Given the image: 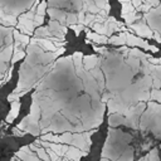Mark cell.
<instances>
[{
	"label": "cell",
	"mask_w": 161,
	"mask_h": 161,
	"mask_svg": "<svg viewBox=\"0 0 161 161\" xmlns=\"http://www.w3.org/2000/svg\"><path fill=\"white\" fill-rule=\"evenodd\" d=\"M146 108V103L143 101H141L138 104H133L128 108L126 114H121V113H111L108 117V125L111 127L114 126H127L133 130H138V123H140V117L143 113Z\"/></svg>",
	"instance_id": "obj_1"
},
{
	"label": "cell",
	"mask_w": 161,
	"mask_h": 161,
	"mask_svg": "<svg viewBox=\"0 0 161 161\" xmlns=\"http://www.w3.org/2000/svg\"><path fill=\"white\" fill-rule=\"evenodd\" d=\"M121 34L126 38V45H130V47H138V48H142L145 50H151L152 53H157L160 49L152 44H148L146 40H142L141 36H136L133 34H131L130 31L127 30H123L121 31Z\"/></svg>",
	"instance_id": "obj_2"
},
{
	"label": "cell",
	"mask_w": 161,
	"mask_h": 161,
	"mask_svg": "<svg viewBox=\"0 0 161 161\" xmlns=\"http://www.w3.org/2000/svg\"><path fill=\"white\" fill-rule=\"evenodd\" d=\"M48 30H49L50 35L57 36V38L64 40V36H65V34H67V25L60 24L58 20L50 19V20H49V25H48Z\"/></svg>",
	"instance_id": "obj_3"
},
{
	"label": "cell",
	"mask_w": 161,
	"mask_h": 161,
	"mask_svg": "<svg viewBox=\"0 0 161 161\" xmlns=\"http://www.w3.org/2000/svg\"><path fill=\"white\" fill-rule=\"evenodd\" d=\"M128 26H130V29L135 30L138 36H146V38H148V39H152L153 30H151L150 26L146 25V23L143 21V18H141V21H140V23H136V24L132 23V24H130Z\"/></svg>",
	"instance_id": "obj_4"
},
{
	"label": "cell",
	"mask_w": 161,
	"mask_h": 161,
	"mask_svg": "<svg viewBox=\"0 0 161 161\" xmlns=\"http://www.w3.org/2000/svg\"><path fill=\"white\" fill-rule=\"evenodd\" d=\"M15 158H20V160H29V161H39L40 158L38 157V155L30 148L29 145L20 147V150L15 153V156L13 157V160Z\"/></svg>",
	"instance_id": "obj_5"
},
{
	"label": "cell",
	"mask_w": 161,
	"mask_h": 161,
	"mask_svg": "<svg viewBox=\"0 0 161 161\" xmlns=\"http://www.w3.org/2000/svg\"><path fill=\"white\" fill-rule=\"evenodd\" d=\"M88 155V152H86V151H82L80 148H78V147H75V146H73V145H69L68 146V150H67V152H65V155L63 156V158H65V160H79L82 156H87Z\"/></svg>",
	"instance_id": "obj_6"
},
{
	"label": "cell",
	"mask_w": 161,
	"mask_h": 161,
	"mask_svg": "<svg viewBox=\"0 0 161 161\" xmlns=\"http://www.w3.org/2000/svg\"><path fill=\"white\" fill-rule=\"evenodd\" d=\"M47 13L48 15L50 16V19H54V20H58L60 24H64L65 25V18H67V13L64 10H60V9H57L54 6H49L47 9Z\"/></svg>",
	"instance_id": "obj_7"
},
{
	"label": "cell",
	"mask_w": 161,
	"mask_h": 161,
	"mask_svg": "<svg viewBox=\"0 0 161 161\" xmlns=\"http://www.w3.org/2000/svg\"><path fill=\"white\" fill-rule=\"evenodd\" d=\"M87 30V39H89L91 42H94L96 44H107L108 42V36L104 35V34H99V33H96V31H91L88 29Z\"/></svg>",
	"instance_id": "obj_8"
},
{
	"label": "cell",
	"mask_w": 161,
	"mask_h": 161,
	"mask_svg": "<svg viewBox=\"0 0 161 161\" xmlns=\"http://www.w3.org/2000/svg\"><path fill=\"white\" fill-rule=\"evenodd\" d=\"M10 103H11L10 112H9V114H8L6 118H5V121H6L8 123H11V122L18 117L19 111H20V106H21L19 101H13V102H10Z\"/></svg>",
	"instance_id": "obj_9"
},
{
	"label": "cell",
	"mask_w": 161,
	"mask_h": 161,
	"mask_svg": "<svg viewBox=\"0 0 161 161\" xmlns=\"http://www.w3.org/2000/svg\"><path fill=\"white\" fill-rule=\"evenodd\" d=\"M101 60V58H98L97 55H83V59H82V63H83V67L86 70H89L91 68H93L98 62Z\"/></svg>",
	"instance_id": "obj_10"
},
{
	"label": "cell",
	"mask_w": 161,
	"mask_h": 161,
	"mask_svg": "<svg viewBox=\"0 0 161 161\" xmlns=\"http://www.w3.org/2000/svg\"><path fill=\"white\" fill-rule=\"evenodd\" d=\"M29 146H30V148L38 155V157H39L40 160H45V161H49V160H50V158H49V155L47 153V151H45V148H44L43 146H40V145H38V143H35V142L30 143Z\"/></svg>",
	"instance_id": "obj_11"
},
{
	"label": "cell",
	"mask_w": 161,
	"mask_h": 161,
	"mask_svg": "<svg viewBox=\"0 0 161 161\" xmlns=\"http://www.w3.org/2000/svg\"><path fill=\"white\" fill-rule=\"evenodd\" d=\"M121 15H122V18H123V20H125L126 25H130V24L135 23L136 20H138V19L143 18V15L137 14V11H136V10L130 11V13H121Z\"/></svg>",
	"instance_id": "obj_12"
},
{
	"label": "cell",
	"mask_w": 161,
	"mask_h": 161,
	"mask_svg": "<svg viewBox=\"0 0 161 161\" xmlns=\"http://www.w3.org/2000/svg\"><path fill=\"white\" fill-rule=\"evenodd\" d=\"M13 38L15 42H20V43H24V44H29L30 42V38L28 34H24L21 31H19L18 29H13Z\"/></svg>",
	"instance_id": "obj_13"
},
{
	"label": "cell",
	"mask_w": 161,
	"mask_h": 161,
	"mask_svg": "<svg viewBox=\"0 0 161 161\" xmlns=\"http://www.w3.org/2000/svg\"><path fill=\"white\" fill-rule=\"evenodd\" d=\"M107 43H109L112 45H118V47L126 45V38L122 34H119V35H111V36H108V42Z\"/></svg>",
	"instance_id": "obj_14"
},
{
	"label": "cell",
	"mask_w": 161,
	"mask_h": 161,
	"mask_svg": "<svg viewBox=\"0 0 161 161\" xmlns=\"http://www.w3.org/2000/svg\"><path fill=\"white\" fill-rule=\"evenodd\" d=\"M94 23H96V14H93V13H86V16H84L82 24L84 26H89L91 28Z\"/></svg>",
	"instance_id": "obj_15"
},
{
	"label": "cell",
	"mask_w": 161,
	"mask_h": 161,
	"mask_svg": "<svg viewBox=\"0 0 161 161\" xmlns=\"http://www.w3.org/2000/svg\"><path fill=\"white\" fill-rule=\"evenodd\" d=\"M140 160H152V161H158L160 160V157H158V151H157V148H152L151 151H150V153H147L146 156H143V157H141Z\"/></svg>",
	"instance_id": "obj_16"
},
{
	"label": "cell",
	"mask_w": 161,
	"mask_h": 161,
	"mask_svg": "<svg viewBox=\"0 0 161 161\" xmlns=\"http://www.w3.org/2000/svg\"><path fill=\"white\" fill-rule=\"evenodd\" d=\"M47 8H48V3L45 0L40 1L38 5H36V9H35V14H39V15H45V11H47Z\"/></svg>",
	"instance_id": "obj_17"
},
{
	"label": "cell",
	"mask_w": 161,
	"mask_h": 161,
	"mask_svg": "<svg viewBox=\"0 0 161 161\" xmlns=\"http://www.w3.org/2000/svg\"><path fill=\"white\" fill-rule=\"evenodd\" d=\"M78 23V18H77V13H67V18H65V25H72V24H77Z\"/></svg>",
	"instance_id": "obj_18"
},
{
	"label": "cell",
	"mask_w": 161,
	"mask_h": 161,
	"mask_svg": "<svg viewBox=\"0 0 161 161\" xmlns=\"http://www.w3.org/2000/svg\"><path fill=\"white\" fill-rule=\"evenodd\" d=\"M150 99H155L158 103H161V88H152V91L150 92Z\"/></svg>",
	"instance_id": "obj_19"
},
{
	"label": "cell",
	"mask_w": 161,
	"mask_h": 161,
	"mask_svg": "<svg viewBox=\"0 0 161 161\" xmlns=\"http://www.w3.org/2000/svg\"><path fill=\"white\" fill-rule=\"evenodd\" d=\"M151 4H148V3H142L141 5H138L137 8H136V11H142V13H148L150 10H151Z\"/></svg>",
	"instance_id": "obj_20"
},
{
	"label": "cell",
	"mask_w": 161,
	"mask_h": 161,
	"mask_svg": "<svg viewBox=\"0 0 161 161\" xmlns=\"http://www.w3.org/2000/svg\"><path fill=\"white\" fill-rule=\"evenodd\" d=\"M70 29H73L74 30V33H75V35L78 36L79 34H80V31L82 30H84V25L83 24H80V23H77V24H72V25H68Z\"/></svg>",
	"instance_id": "obj_21"
},
{
	"label": "cell",
	"mask_w": 161,
	"mask_h": 161,
	"mask_svg": "<svg viewBox=\"0 0 161 161\" xmlns=\"http://www.w3.org/2000/svg\"><path fill=\"white\" fill-rule=\"evenodd\" d=\"M133 10H136V8L132 5L131 0L122 4V13H130V11H133Z\"/></svg>",
	"instance_id": "obj_22"
},
{
	"label": "cell",
	"mask_w": 161,
	"mask_h": 161,
	"mask_svg": "<svg viewBox=\"0 0 161 161\" xmlns=\"http://www.w3.org/2000/svg\"><path fill=\"white\" fill-rule=\"evenodd\" d=\"M45 151H47V153L49 155V158H50V161H57V160H60L62 157L60 156H58L50 147H45Z\"/></svg>",
	"instance_id": "obj_23"
},
{
	"label": "cell",
	"mask_w": 161,
	"mask_h": 161,
	"mask_svg": "<svg viewBox=\"0 0 161 161\" xmlns=\"http://www.w3.org/2000/svg\"><path fill=\"white\" fill-rule=\"evenodd\" d=\"M43 21H44V16H43V15H39V14H35V15H34V18H33V24H34L35 28H36V26H40V25L43 24Z\"/></svg>",
	"instance_id": "obj_24"
},
{
	"label": "cell",
	"mask_w": 161,
	"mask_h": 161,
	"mask_svg": "<svg viewBox=\"0 0 161 161\" xmlns=\"http://www.w3.org/2000/svg\"><path fill=\"white\" fill-rule=\"evenodd\" d=\"M21 97L19 96V93L18 92H13V93H10L9 96H8V101L9 102H13V101H19Z\"/></svg>",
	"instance_id": "obj_25"
},
{
	"label": "cell",
	"mask_w": 161,
	"mask_h": 161,
	"mask_svg": "<svg viewBox=\"0 0 161 161\" xmlns=\"http://www.w3.org/2000/svg\"><path fill=\"white\" fill-rule=\"evenodd\" d=\"M25 133H26L25 131L20 132V128H19V127H15V128H13V135H15V136H19V137H21V136H24Z\"/></svg>",
	"instance_id": "obj_26"
},
{
	"label": "cell",
	"mask_w": 161,
	"mask_h": 161,
	"mask_svg": "<svg viewBox=\"0 0 161 161\" xmlns=\"http://www.w3.org/2000/svg\"><path fill=\"white\" fill-rule=\"evenodd\" d=\"M152 39H155L157 43H160V44H161V35H160V33H158V31L153 30V34H152Z\"/></svg>",
	"instance_id": "obj_27"
},
{
	"label": "cell",
	"mask_w": 161,
	"mask_h": 161,
	"mask_svg": "<svg viewBox=\"0 0 161 161\" xmlns=\"http://www.w3.org/2000/svg\"><path fill=\"white\" fill-rule=\"evenodd\" d=\"M146 3H148V4H151V6H158L160 5V0H145Z\"/></svg>",
	"instance_id": "obj_28"
},
{
	"label": "cell",
	"mask_w": 161,
	"mask_h": 161,
	"mask_svg": "<svg viewBox=\"0 0 161 161\" xmlns=\"http://www.w3.org/2000/svg\"><path fill=\"white\" fill-rule=\"evenodd\" d=\"M131 3H132V5H133L135 8H137L138 5H141V4L143 3V0H131Z\"/></svg>",
	"instance_id": "obj_29"
},
{
	"label": "cell",
	"mask_w": 161,
	"mask_h": 161,
	"mask_svg": "<svg viewBox=\"0 0 161 161\" xmlns=\"http://www.w3.org/2000/svg\"><path fill=\"white\" fill-rule=\"evenodd\" d=\"M121 4H123V3H127V1H130V0H118Z\"/></svg>",
	"instance_id": "obj_30"
},
{
	"label": "cell",
	"mask_w": 161,
	"mask_h": 161,
	"mask_svg": "<svg viewBox=\"0 0 161 161\" xmlns=\"http://www.w3.org/2000/svg\"><path fill=\"white\" fill-rule=\"evenodd\" d=\"M160 148H161V145H160Z\"/></svg>",
	"instance_id": "obj_31"
},
{
	"label": "cell",
	"mask_w": 161,
	"mask_h": 161,
	"mask_svg": "<svg viewBox=\"0 0 161 161\" xmlns=\"http://www.w3.org/2000/svg\"><path fill=\"white\" fill-rule=\"evenodd\" d=\"M160 80H161V78H160Z\"/></svg>",
	"instance_id": "obj_32"
}]
</instances>
